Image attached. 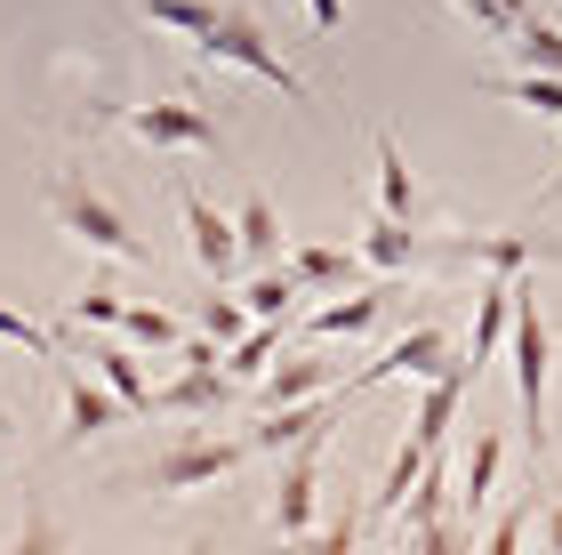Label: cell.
I'll use <instances>...</instances> for the list:
<instances>
[{
	"mask_svg": "<svg viewBox=\"0 0 562 555\" xmlns=\"http://www.w3.org/2000/svg\"><path fill=\"white\" fill-rule=\"evenodd\" d=\"M539 547H562V499H554V508H539Z\"/></svg>",
	"mask_w": 562,
	"mask_h": 555,
	"instance_id": "33",
	"label": "cell"
},
{
	"mask_svg": "<svg viewBox=\"0 0 562 555\" xmlns=\"http://www.w3.org/2000/svg\"><path fill=\"white\" fill-rule=\"evenodd\" d=\"M234 387H241V378L225 363H186L169 387H153V419H210V411L234 402Z\"/></svg>",
	"mask_w": 562,
	"mask_h": 555,
	"instance_id": "13",
	"label": "cell"
},
{
	"mask_svg": "<svg viewBox=\"0 0 562 555\" xmlns=\"http://www.w3.org/2000/svg\"><path fill=\"white\" fill-rule=\"evenodd\" d=\"M482 97H498V106H522V113H539V121H562V73H530V65H515V73H491V81H482Z\"/></svg>",
	"mask_w": 562,
	"mask_h": 555,
	"instance_id": "18",
	"label": "cell"
},
{
	"mask_svg": "<svg viewBox=\"0 0 562 555\" xmlns=\"http://www.w3.org/2000/svg\"><path fill=\"white\" fill-rule=\"evenodd\" d=\"M450 370V331L442 322H418V331H402L378 363H362L346 378V395H362V387H386V378H442Z\"/></svg>",
	"mask_w": 562,
	"mask_h": 555,
	"instance_id": "11",
	"label": "cell"
},
{
	"mask_svg": "<svg viewBox=\"0 0 562 555\" xmlns=\"http://www.w3.org/2000/svg\"><path fill=\"white\" fill-rule=\"evenodd\" d=\"M121 314H130V298H121L105 274H89V282L65 298V322H89V331H121Z\"/></svg>",
	"mask_w": 562,
	"mask_h": 555,
	"instance_id": "26",
	"label": "cell"
},
{
	"mask_svg": "<svg viewBox=\"0 0 562 555\" xmlns=\"http://www.w3.org/2000/svg\"><path fill=\"white\" fill-rule=\"evenodd\" d=\"M297 298H314V290H305L297 274H290V258H281V266H266V274H249L241 307L258 314V322H297Z\"/></svg>",
	"mask_w": 562,
	"mask_h": 555,
	"instance_id": "22",
	"label": "cell"
},
{
	"mask_svg": "<svg viewBox=\"0 0 562 555\" xmlns=\"http://www.w3.org/2000/svg\"><path fill=\"white\" fill-rule=\"evenodd\" d=\"M234 225H241V258L249 266H273L281 258V234H290V225H281V210H273L266 193H249L241 210H234Z\"/></svg>",
	"mask_w": 562,
	"mask_h": 555,
	"instance_id": "24",
	"label": "cell"
},
{
	"mask_svg": "<svg viewBox=\"0 0 562 555\" xmlns=\"http://www.w3.org/2000/svg\"><path fill=\"white\" fill-rule=\"evenodd\" d=\"M305 16H314V33H346V0H305Z\"/></svg>",
	"mask_w": 562,
	"mask_h": 555,
	"instance_id": "32",
	"label": "cell"
},
{
	"mask_svg": "<svg viewBox=\"0 0 562 555\" xmlns=\"http://www.w3.org/2000/svg\"><path fill=\"white\" fill-rule=\"evenodd\" d=\"M506 57L530 65V73H562V33H554V24H547L539 9H530V16L515 24V33H506Z\"/></svg>",
	"mask_w": 562,
	"mask_h": 555,
	"instance_id": "25",
	"label": "cell"
},
{
	"mask_svg": "<svg viewBox=\"0 0 562 555\" xmlns=\"http://www.w3.org/2000/svg\"><path fill=\"white\" fill-rule=\"evenodd\" d=\"M530 523H539V491H522L515 508H498L491 523H482V547H491V555H515V547L530 540Z\"/></svg>",
	"mask_w": 562,
	"mask_h": 555,
	"instance_id": "30",
	"label": "cell"
},
{
	"mask_svg": "<svg viewBox=\"0 0 562 555\" xmlns=\"http://www.w3.org/2000/svg\"><path fill=\"white\" fill-rule=\"evenodd\" d=\"M329 387H338V363L329 355H290V363H273L258 378V402L281 411V402H305V395H329Z\"/></svg>",
	"mask_w": 562,
	"mask_h": 555,
	"instance_id": "17",
	"label": "cell"
},
{
	"mask_svg": "<svg viewBox=\"0 0 562 555\" xmlns=\"http://www.w3.org/2000/svg\"><path fill=\"white\" fill-rule=\"evenodd\" d=\"M9 435H16V411H0V451H9Z\"/></svg>",
	"mask_w": 562,
	"mask_h": 555,
	"instance_id": "34",
	"label": "cell"
},
{
	"mask_svg": "<svg viewBox=\"0 0 562 555\" xmlns=\"http://www.w3.org/2000/svg\"><path fill=\"white\" fill-rule=\"evenodd\" d=\"M177 218H186V249H193V266L210 274V282H234V266H241V225L225 218L201 186H177Z\"/></svg>",
	"mask_w": 562,
	"mask_h": 555,
	"instance_id": "8",
	"label": "cell"
},
{
	"mask_svg": "<svg viewBox=\"0 0 562 555\" xmlns=\"http://www.w3.org/2000/svg\"><path fill=\"white\" fill-rule=\"evenodd\" d=\"M193 57H201V65H241V73H258V81H273L281 97H290V106H314V89L297 81V65L281 57V48L266 41V24H258V16H241V9H225L210 33L193 41Z\"/></svg>",
	"mask_w": 562,
	"mask_h": 555,
	"instance_id": "5",
	"label": "cell"
},
{
	"mask_svg": "<svg viewBox=\"0 0 562 555\" xmlns=\"http://www.w3.org/2000/svg\"><path fill=\"white\" fill-rule=\"evenodd\" d=\"M426 218H394V210H378L370 225H362V258H370V274H418L426 266Z\"/></svg>",
	"mask_w": 562,
	"mask_h": 555,
	"instance_id": "15",
	"label": "cell"
},
{
	"mask_svg": "<svg viewBox=\"0 0 562 555\" xmlns=\"http://www.w3.org/2000/svg\"><path fill=\"white\" fill-rule=\"evenodd\" d=\"M89 370L105 378V387L130 402V419H153V378L137 363V346H89Z\"/></svg>",
	"mask_w": 562,
	"mask_h": 555,
	"instance_id": "20",
	"label": "cell"
},
{
	"mask_svg": "<svg viewBox=\"0 0 562 555\" xmlns=\"http://www.w3.org/2000/svg\"><path fill=\"white\" fill-rule=\"evenodd\" d=\"M41 210H48V225H57L65 242L97 249L105 266H153V249L137 242V225L121 218L113 201L81 178V169H48V178H41Z\"/></svg>",
	"mask_w": 562,
	"mask_h": 555,
	"instance_id": "1",
	"label": "cell"
},
{
	"mask_svg": "<svg viewBox=\"0 0 562 555\" xmlns=\"http://www.w3.org/2000/svg\"><path fill=\"white\" fill-rule=\"evenodd\" d=\"M450 9L467 16L474 33H491V41H506V33H515V24L530 16V0H450Z\"/></svg>",
	"mask_w": 562,
	"mask_h": 555,
	"instance_id": "31",
	"label": "cell"
},
{
	"mask_svg": "<svg viewBox=\"0 0 562 555\" xmlns=\"http://www.w3.org/2000/svg\"><path fill=\"white\" fill-rule=\"evenodd\" d=\"M249 459H258L249 426L241 435H186V443H169L145 475H130L121 491H210V484H225V475H241Z\"/></svg>",
	"mask_w": 562,
	"mask_h": 555,
	"instance_id": "4",
	"label": "cell"
},
{
	"mask_svg": "<svg viewBox=\"0 0 562 555\" xmlns=\"http://www.w3.org/2000/svg\"><path fill=\"white\" fill-rule=\"evenodd\" d=\"M515 290H522V274H482V290H474V338H467V363L474 370H491V355L515 338Z\"/></svg>",
	"mask_w": 562,
	"mask_h": 555,
	"instance_id": "14",
	"label": "cell"
},
{
	"mask_svg": "<svg viewBox=\"0 0 562 555\" xmlns=\"http://www.w3.org/2000/svg\"><path fill=\"white\" fill-rule=\"evenodd\" d=\"M338 411H346L338 387H329V395H305V402H281V411H266L258 426H249V443H258V459H281V451H297V443H322Z\"/></svg>",
	"mask_w": 562,
	"mask_h": 555,
	"instance_id": "12",
	"label": "cell"
},
{
	"mask_svg": "<svg viewBox=\"0 0 562 555\" xmlns=\"http://www.w3.org/2000/svg\"><path fill=\"white\" fill-rule=\"evenodd\" d=\"M402 298H411V274H378V290H353V298H329V307H314L297 322V338H370L378 322H386Z\"/></svg>",
	"mask_w": 562,
	"mask_h": 555,
	"instance_id": "7",
	"label": "cell"
},
{
	"mask_svg": "<svg viewBox=\"0 0 562 555\" xmlns=\"http://www.w3.org/2000/svg\"><path fill=\"white\" fill-rule=\"evenodd\" d=\"M249 322H258V314H249L241 298H225V290H210V298H193V331H210L217 346H234V338L249 331Z\"/></svg>",
	"mask_w": 562,
	"mask_h": 555,
	"instance_id": "29",
	"label": "cell"
},
{
	"mask_svg": "<svg viewBox=\"0 0 562 555\" xmlns=\"http://www.w3.org/2000/svg\"><path fill=\"white\" fill-rule=\"evenodd\" d=\"M378 210H394V218H426V193L411 178V162H402V145L378 130Z\"/></svg>",
	"mask_w": 562,
	"mask_h": 555,
	"instance_id": "23",
	"label": "cell"
},
{
	"mask_svg": "<svg viewBox=\"0 0 562 555\" xmlns=\"http://www.w3.org/2000/svg\"><path fill=\"white\" fill-rule=\"evenodd\" d=\"M362 266H370L362 242H290V274L305 290H346Z\"/></svg>",
	"mask_w": 562,
	"mask_h": 555,
	"instance_id": "16",
	"label": "cell"
},
{
	"mask_svg": "<svg viewBox=\"0 0 562 555\" xmlns=\"http://www.w3.org/2000/svg\"><path fill=\"white\" fill-rule=\"evenodd\" d=\"M121 338L153 346V355H177V346H186V322H177L169 307H130V314H121Z\"/></svg>",
	"mask_w": 562,
	"mask_h": 555,
	"instance_id": "28",
	"label": "cell"
},
{
	"mask_svg": "<svg viewBox=\"0 0 562 555\" xmlns=\"http://www.w3.org/2000/svg\"><path fill=\"white\" fill-rule=\"evenodd\" d=\"M322 443H297V451H281V475H273V532L281 540H314V508H322Z\"/></svg>",
	"mask_w": 562,
	"mask_h": 555,
	"instance_id": "9",
	"label": "cell"
},
{
	"mask_svg": "<svg viewBox=\"0 0 562 555\" xmlns=\"http://www.w3.org/2000/svg\"><path fill=\"white\" fill-rule=\"evenodd\" d=\"M290 331L297 322H249V331L225 346V370H234L241 387H258V378L273 370V355H290Z\"/></svg>",
	"mask_w": 562,
	"mask_h": 555,
	"instance_id": "21",
	"label": "cell"
},
{
	"mask_svg": "<svg viewBox=\"0 0 562 555\" xmlns=\"http://www.w3.org/2000/svg\"><path fill=\"white\" fill-rule=\"evenodd\" d=\"M57 378H65V435H57V451H81L97 435H113V426H130V402H121L105 378H81L72 355L57 363Z\"/></svg>",
	"mask_w": 562,
	"mask_h": 555,
	"instance_id": "10",
	"label": "cell"
},
{
	"mask_svg": "<svg viewBox=\"0 0 562 555\" xmlns=\"http://www.w3.org/2000/svg\"><path fill=\"white\" fill-rule=\"evenodd\" d=\"M137 16H145V24H161V33H177V41H201L225 9H217V0H145Z\"/></svg>",
	"mask_w": 562,
	"mask_h": 555,
	"instance_id": "27",
	"label": "cell"
},
{
	"mask_svg": "<svg viewBox=\"0 0 562 555\" xmlns=\"http://www.w3.org/2000/svg\"><path fill=\"white\" fill-rule=\"evenodd\" d=\"M506 355H515V402H522V435L530 451H554V426H547V402H554V338H547V314H539V290H515V338H506Z\"/></svg>",
	"mask_w": 562,
	"mask_h": 555,
	"instance_id": "3",
	"label": "cell"
},
{
	"mask_svg": "<svg viewBox=\"0 0 562 555\" xmlns=\"http://www.w3.org/2000/svg\"><path fill=\"white\" fill-rule=\"evenodd\" d=\"M498 467H506V435L498 426H482L474 451H467V467H458V508H467V523L491 508V491H498Z\"/></svg>",
	"mask_w": 562,
	"mask_h": 555,
	"instance_id": "19",
	"label": "cell"
},
{
	"mask_svg": "<svg viewBox=\"0 0 562 555\" xmlns=\"http://www.w3.org/2000/svg\"><path fill=\"white\" fill-rule=\"evenodd\" d=\"M89 113L97 121H121L137 145H161V154H225L217 113L193 106V97H145V106H130V97H97Z\"/></svg>",
	"mask_w": 562,
	"mask_h": 555,
	"instance_id": "2",
	"label": "cell"
},
{
	"mask_svg": "<svg viewBox=\"0 0 562 555\" xmlns=\"http://www.w3.org/2000/svg\"><path fill=\"white\" fill-rule=\"evenodd\" d=\"M554 258H562V242L515 234V225H474V234L426 242V266H474V274H530V266H554Z\"/></svg>",
	"mask_w": 562,
	"mask_h": 555,
	"instance_id": "6",
	"label": "cell"
}]
</instances>
